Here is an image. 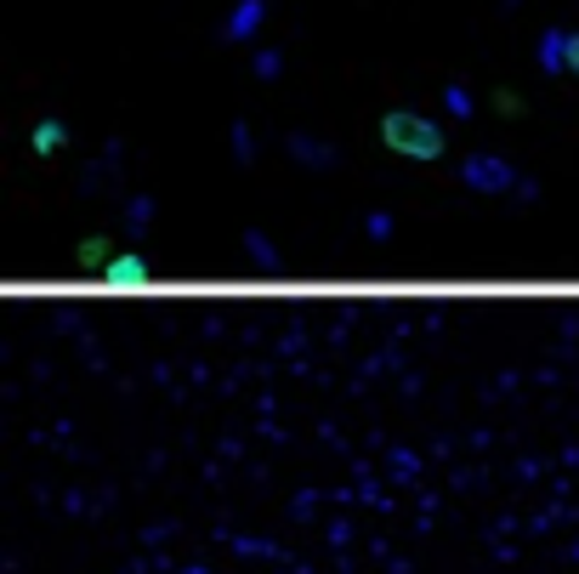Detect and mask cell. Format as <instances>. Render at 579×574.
<instances>
[{"label":"cell","mask_w":579,"mask_h":574,"mask_svg":"<svg viewBox=\"0 0 579 574\" xmlns=\"http://www.w3.org/2000/svg\"><path fill=\"white\" fill-rule=\"evenodd\" d=\"M380 142H386L393 154L415 160V165H431V160L449 154V131H444L438 120H426V114H409V109L380 114Z\"/></svg>","instance_id":"6da1fadb"},{"label":"cell","mask_w":579,"mask_h":574,"mask_svg":"<svg viewBox=\"0 0 579 574\" xmlns=\"http://www.w3.org/2000/svg\"><path fill=\"white\" fill-rule=\"evenodd\" d=\"M460 182L471 188V194H517V188H522L517 165L500 160V154H471V160L460 165Z\"/></svg>","instance_id":"7a4b0ae2"},{"label":"cell","mask_w":579,"mask_h":574,"mask_svg":"<svg viewBox=\"0 0 579 574\" xmlns=\"http://www.w3.org/2000/svg\"><path fill=\"white\" fill-rule=\"evenodd\" d=\"M149 279H154V268L142 262L136 251H131V256H114V262L103 268V284H114V291H142Z\"/></svg>","instance_id":"3957f363"},{"label":"cell","mask_w":579,"mask_h":574,"mask_svg":"<svg viewBox=\"0 0 579 574\" xmlns=\"http://www.w3.org/2000/svg\"><path fill=\"white\" fill-rule=\"evenodd\" d=\"M262 23H267V0H238V7L227 12V23H222V40H251Z\"/></svg>","instance_id":"277c9868"},{"label":"cell","mask_w":579,"mask_h":574,"mask_svg":"<svg viewBox=\"0 0 579 574\" xmlns=\"http://www.w3.org/2000/svg\"><path fill=\"white\" fill-rule=\"evenodd\" d=\"M29 149H34L40 160L63 154V149H69V120H40V125L29 131Z\"/></svg>","instance_id":"5b68a950"},{"label":"cell","mask_w":579,"mask_h":574,"mask_svg":"<svg viewBox=\"0 0 579 574\" xmlns=\"http://www.w3.org/2000/svg\"><path fill=\"white\" fill-rule=\"evenodd\" d=\"M535 58L546 74H568V29H546L540 46H535Z\"/></svg>","instance_id":"8992f818"},{"label":"cell","mask_w":579,"mask_h":574,"mask_svg":"<svg viewBox=\"0 0 579 574\" xmlns=\"http://www.w3.org/2000/svg\"><path fill=\"white\" fill-rule=\"evenodd\" d=\"M290 154H296V160H307L313 171H329L335 165V149H329V142H313V137H290Z\"/></svg>","instance_id":"52a82bcc"},{"label":"cell","mask_w":579,"mask_h":574,"mask_svg":"<svg viewBox=\"0 0 579 574\" xmlns=\"http://www.w3.org/2000/svg\"><path fill=\"white\" fill-rule=\"evenodd\" d=\"M74 262H80V268H96V273H103V268L114 262L109 239H80V245H74Z\"/></svg>","instance_id":"ba28073f"},{"label":"cell","mask_w":579,"mask_h":574,"mask_svg":"<svg viewBox=\"0 0 579 574\" xmlns=\"http://www.w3.org/2000/svg\"><path fill=\"white\" fill-rule=\"evenodd\" d=\"M444 109H449L455 120H471V91H466V85H444Z\"/></svg>","instance_id":"9c48e42d"},{"label":"cell","mask_w":579,"mask_h":574,"mask_svg":"<svg viewBox=\"0 0 579 574\" xmlns=\"http://www.w3.org/2000/svg\"><path fill=\"white\" fill-rule=\"evenodd\" d=\"M149 222H154V200H131V205H125V228H131V233H142Z\"/></svg>","instance_id":"30bf717a"},{"label":"cell","mask_w":579,"mask_h":574,"mask_svg":"<svg viewBox=\"0 0 579 574\" xmlns=\"http://www.w3.org/2000/svg\"><path fill=\"white\" fill-rule=\"evenodd\" d=\"M251 69H256V80H278V74H284V58H278V52H256Z\"/></svg>","instance_id":"8fae6325"},{"label":"cell","mask_w":579,"mask_h":574,"mask_svg":"<svg viewBox=\"0 0 579 574\" xmlns=\"http://www.w3.org/2000/svg\"><path fill=\"white\" fill-rule=\"evenodd\" d=\"M233 149H238V160H256V142H251V125H233Z\"/></svg>","instance_id":"7c38bea8"},{"label":"cell","mask_w":579,"mask_h":574,"mask_svg":"<svg viewBox=\"0 0 579 574\" xmlns=\"http://www.w3.org/2000/svg\"><path fill=\"white\" fill-rule=\"evenodd\" d=\"M245 251H251L256 262H278V251L267 245V239H262V233H245Z\"/></svg>","instance_id":"4fadbf2b"},{"label":"cell","mask_w":579,"mask_h":574,"mask_svg":"<svg viewBox=\"0 0 579 574\" xmlns=\"http://www.w3.org/2000/svg\"><path fill=\"white\" fill-rule=\"evenodd\" d=\"M369 239H393V216H386V211L369 216Z\"/></svg>","instance_id":"5bb4252c"},{"label":"cell","mask_w":579,"mask_h":574,"mask_svg":"<svg viewBox=\"0 0 579 574\" xmlns=\"http://www.w3.org/2000/svg\"><path fill=\"white\" fill-rule=\"evenodd\" d=\"M568 74H579V29H568Z\"/></svg>","instance_id":"9a60e30c"},{"label":"cell","mask_w":579,"mask_h":574,"mask_svg":"<svg viewBox=\"0 0 579 574\" xmlns=\"http://www.w3.org/2000/svg\"><path fill=\"white\" fill-rule=\"evenodd\" d=\"M506 7H517V0H506Z\"/></svg>","instance_id":"2e32d148"}]
</instances>
